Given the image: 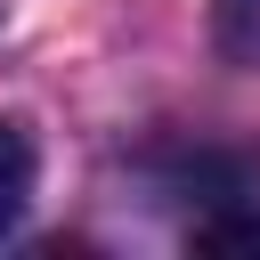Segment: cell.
Wrapping results in <instances>:
<instances>
[{
    "mask_svg": "<svg viewBox=\"0 0 260 260\" xmlns=\"http://www.w3.org/2000/svg\"><path fill=\"white\" fill-rule=\"evenodd\" d=\"M32 171H41V154H32L24 122H8V114H0V236L24 219V203H32Z\"/></svg>",
    "mask_w": 260,
    "mask_h": 260,
    "instance_id": "6da1fadb",
    "label": "cell"
},
{
    "mask_svg": "<svg viewBox=\"0 0 260 260\" xmlns=\"http://www.w3.org/2000/svg\"><path fill=\"white\" fill-rule=\"evenodd\" d=\"M195 252H260V211H219V219H195Z\"/></svg>",
    "mask_w": 260,
    "mask_h": 260,
    "instance_id": "7a4b0ae2",
    "label": "cell"
},
{
    "mask_svg": "<svg viewBox=\"0 0 260 260\" xmlns=\"http://www.w3.org/2000/svg\"><path fill=\"white\" fill-rule=\"evenodd\" d=\"M211 16H219V41L236 57H260V0H211Z\"/></svg>",
    "mask_w": 260,
    "mask_h": 260,
    "instance_id": "3957f363",
    "label": "cell"
}]
</instances>
